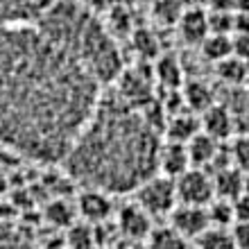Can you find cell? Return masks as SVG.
Listing matches in <instances>:
<instances>
[{
    "instance_id": "obj_1",
    "label": "cell",
    "mask_w": 249,
    "mask_h": 249,
    "mask_svg": "<svg viewBox=\"0 0 249 249\" xmlns=\"http://www.w3.org/2000/svg\"><path fill=\"white\" fill-rule=\"evenodd\" d=\"M102 91L36 20L0 25L2 147L30 161H64Z\"/></svg>"
},
{
    "instance_id": "obj_2",
    "label": "cell",
    "mask_w": 249,
    "mask_h": 249,
    "mask_svg": "<svg viewBox=\"0 0 249 249\" xmlns=\"http://www.w3.org/2000/svg\"><path fill=\"white\" fill-rule=\"evenodd\" d=\"M163 127L165 111L159 102L138 109L116 93H102L61 161L66 175L109 195L136 193L159 172Z\"/></svg>"
},
{
    "instance_id": "obj_3",
    "label": "cell",
    "mask_w": 249,
    "mask_h": 249,
    "mask_svg": "<svg viewBox=\"0 0 249 249\" xmlns=\"http://www.w3.org/2000/svg\"><path fill=\"white\" fill-rule=\"evenodd\" d=\"M36 23L102 86L116 82L123 72L124 64L116 39L105 27V20H98L84 5L72 0H53Z\"/></svg>"
},
{
    "instance_id": "obj_4",
    "label": "cell",
    "mask_w": 249,
    "mask_h": 249,
    "mask_svg": "<svg viewBox=\"0 0 249 249\" xmlns=\"http://www.w3.org/2000/svg\"><path fill=\"white\" fill-rule=\"evenodd\" d=\"M136 202L141 204L152 217H168L172 211H175V206L179 204L175 179L157 172V175L147 179L143 186H138Z\"/></svg>"
},
{
    "instance_id": "obj_5",
    "label": "cell",
    "mask_w": 249,
    "mask_h": 249,
    "mask_svg": "<svg viewBox=\"0 0 249 249\" xmlns=\"http://www.w3.org/2000/svg\"><path fill=\"white\" fill-rule=\"evenodd\" d=\"M177 186L179 204H197V206H206V204L215 197L213 190V177L209 170L204 168H188L184 175L175 179Z\"/></svg>"
},
{
    "instance_id": "obj_6",
    "label": "cell",
    "mask_w": 249,
    "mask_h": 249,
    "mask_svg": "<svg viewBox=\"0 0 249 249\" xmlns=\"http://www.w3.org/2000/svg\"><path fill=\"white\" fill-rule=\"evenodd\" d=\"M75 209L89 224H102L109 222V217L116 213L113 209V195L105 193L100 188H89L84 186V190L77 195Z\"/></svg>"
},
{
    "instance_id": "obj_7",
    "label": "cell",
    "mask_w": 249,
    "mask_h": 249,
    "mask_svg": "<svg viewBox=\"0 0 249 249\" xmlns=\"http://www.w3.org/2000/svg\"><path fill=\"white\" fill-rule=\"evenodd\" d=\"M116 229L123 238L131 240H147L152 231V215L138 202L123 204L116 211Z\"/></svg>"
},
{
    "instance_id": "obj_8",
    "label": "cell",
    "mask_w": 249,
    "mask_h": 249,
    "mask_svg": "<svg viewBox=\"0 0 249 249\" xmlns=\"http://www.w3.org/2000/svg\"><path fill=\"white\" fill-rule=\"evenodd\" d=\"M168 217H170V227L177 229L186 240L188 238L195 240L197 236H202L211 227L206 206H197V204H177Z\"/></svg>"
},
{
    "instance_id": "obj_9",
    "label": "cell",
    "mask_w": 249,
    "mask_h": 249,
    "mask_svg": "<svg viewBox=\"0 0 249 249\" xmlns=\"http://www.w3.org/2000/svg\"><path fill=\"white\" fill-rule=\"evenodd\" d=\"M53 5V0H0V25L34 23Z\"/></svg>"
},
{
    "instance_id": "obj_10",
    "label": "cell",
    "mask_w": 249,
    "mask_h": 249,
    "mask_svg": "<svg viewBox=\"0 0 249 249\" xmlns=\"http://www.w3.org/2000/svg\"><path fill=\"white\" fill-rule=\"evenodd\" d=\"M199 120H202V131L209 134L211 138H215L217 143L229 141L236 134V116L227 105L215 102L211 109H206L199 116Z\"/></svg>"
},
{
    "instance_id": "obj_11",
    "label": "cell",
    "mask_w": 249,
    "mask_h": 249,
    "mask_svg": "<svg viewBox=\"0 0 249 249\" xmlns=\"http://www.w3.org/2000/svg\"><path fill=\"white\" fill-rule=\"evenodd\" d=\"M177 32L181 36L186 46H193V48H199L202 41L206 39L211 34L209 30V12L204 7H193V9H184L181 18H179L177 25Z\"/></svg>"
},
{
    "instance_id": "obj_12",
    "label": "cell",
    "mask_w": 249,
    "mask_h": 249,
    "mask_svg": "<svg viewBox=\"0 0 249 249\" xmlns=\"http://www.w3.org/2000/svg\"><path fill=\"white\" fill-rule=\"evenodd\" d=\"M152 75H154V82L163 91L181 89L186 82L184 64H181V59L177 54H170V53H161L157 59L152 61Z\"/></svg>"
},
{
    "instance_id": "obj_13",
    "label": "cell",
    "mask_w": 249,
    "mask_h": 249,
    "mask_svg": "<svg viewBox=\"0 0 249 249\" xmlns=\"http://www.w3.org/2000/svg\"><path fill=\"white\" fill-rule=\"evenodd\" d=\"M188 168H193V165H190L186 143H175V141H165L163 138V145H161V152H159V172L170 179H177Z\"/></svg>"
},
{
    "instance_id": "obj_14",
    "label": "cell",
    "mask_w": 249,
    "mask_h": 249,
    "mask_svg": "<svg viewBox=\"0 0 249 249\" xmlns=\"http://www.w3.org/2000/svg\"><path fill=\"white\" fill-rule=\"evenodd\" d=\"M199 131H202L199 116L184 109V111H177L165 118L163 138L165 141H175V143H188L190 138H195Z\"/></svg>"
},
{
    "instance_id": "obj_15",
    "label": "cell",
    "mask_w": 249,
    "mask_h": 249,
    "mask_svg": "<svg viewBox=\"0 0 249 249\" xmlns=\"http://www.w3.org/2000/svg\"><path fill=\"white\" fill-rule=\"evenodd\" d=\"M213 190H215V197L220 199H229L233 202L236 197H240L245 193V172L236 165H222L213 170Z\"/></svg>"
},
{
    "instance_id": "obj_16",
    "label": "cell",
    "mask_w": 249,
    "mask_h": 249,
    "mask_svg": "<svg viewBox=\"0 0 249 249\" xmlns=\"http://www.w3.org/2000/svg\"><path fill=\"white\" fill-rule=\"evenodd\" d=\"M181 95H184V107L197 116H202L206 109H211L217 102L213 86L204 79H186L181 86Z\"/></svg>"
},
{
    "instance_id": "obj_17",
    "label": "cell",
    "mask_w": 249,
    "mask_h": 249,
    "mask_svg": "<svg viewBox=\"0 0 249 249\" xmlns=\"http://www.w3.org/2000/svg\"><path fill=\"white\" fill-rule=\"evenodd\" d=\"M188 157H190V165H195V168H209V165H215L217 157H220V143H217L215 138H211L209 134H204L199 131L195 138H190L188 143Z\"/></svg>"
},
{
    "instance_id": "obj_18",
    "label": "cell",
    "mask_w": 249,
    "mask_h": 249,
    "mask_svg": "<svg viewBox=\"0 0 249 249\" xmlns=\"http://www.w3.org/2000/svg\"><path fill=\"white\" fill-rule=\"evenodd\" d=\"M129 39H131V48H134V53L141 57V61H154L159 54L163 53L157 32L150 30V27H134V32L129 34Z\"/></svg>"
},
{
    "instance_id": "obj_19",
    "label": "cell",
    "mask_w": 249,
    "mask_h": 249,
    "mask_svg": "<svg viewBox=\"0 0 249 249\" xmlns=\"http://www.w3.org/2000/svg\"><path fill=\"white\" fill-rule=\"evenodd\" d=\"M75 215H77V209H75V204L68 197L57 195L46 206V220L57 229H68L75 222Z\"/></svg>"
},
{
    "instance_id": "obj_20",
    "label": "cell",
    "mask_w": 249,
    "mask_h": 249,
    "mask_svg": "<svg viewBox=\"0 0 249 249\" xmlns=\"http://www.w3.org/2000/svg\"><path fill=\"white\" fill-rule=\"evenodd\" d=\"M215 72L220 77V82H224L227 86H243L249 75V64L233 57V54H229L227 59L215 64Z\"/></svg>"
},
{
    "instance_id": "obj_21",
    "label": "cell",
    "mask_w": 249,
    "mask_h": 249,
    "mask_svg": "<svg viewBox=\"0 0 249 249\" xmlns=\"http://www.w3.org/2000/svg\"><path fill=\"white\" fill-rule=\"evenodd\" d=\"M147 249H188L186 238L179 233L177 229H172L170 224L168 227H152L150 236H147Z\"/></svg>"
},
{
    "instance_id": "obj_22",
    "label": "cell",
    "mask_w": 249,
    "mask_h": 249,
    "mask_svg": "<svg viewBox=\"0 0 249 249\" xmlns=\"http://www.w3.org/2000/svg\"><path fill=\"white\" fill-rule=\"evenodd\" d=\"M199 53L204 54V59L211 64L227 59L231 54V36L229 34H213L211 32L199 46Z\"/></svg>"
},
{
    "instance_id": "obj_23",
    "label": "cell",
    "mask_w": 249,
    "mask_h": 249,
    "mask_svg": "<svg viewBox=\"0 0 249 249\" xmlns=\"http://www.w3.org/2000/svg\"><path fill=\"white\" fill-rule=\"evenodd\" d=\"M181 14H184L181 0H154V5H152V18L159 25L175 27L181 18Z\"/></svg>"
},
{
    "instance_id": "obj_24",
    "label": "cell",
    "mask_w": 249,
    "mask_h": 249,
    "mask_svg": "<svg viewBox=\"0 0 249 249\" xmlns=\"http://www.w3.org/2000/svg\"><path fill=\"white\" fill-rule=\"evenodd\" d=\"M206 211H209L211 227H222V229H229L231 224L236 222V215H233V202H229V199L213 197V199L206 204Z\"/></svg>"
},
{
    "instance_id": "obj_25",
    "label": "cell",
    "mask_w": 249,
    "mask_h": 249,
    "mask_svg": "<svg viewBox=\"0 0 249 249\" xmlns=\"http://www.w3.org/2000/svg\"><path fill=\"white\" fill-rule=\"evenodd\" d=\"M105 27L109 30L113 39H123V36H129L134 32L131 27V14L124 9V7H109V16L105 20Z\"/></svg>"
},
{
    "instance_id": "obj_26",
    "label": "cell",
    "mask_w": 249,
    "mask_h": 249,
    "mask_svg": "<svg viewBox=\"0 0 249 249\" xmlns=\"http://www.w3.org/2000/svg\"><path fill=\"white\" fill-rule=\"evenodd\" d=\"M195 240H197V249H236L231 231L222 229V227H209Z\"/></svg>"
},
{
    "instance_id": "obj_27",
    "label": "cell",
    "mask_w": 249,
    "mask_h": 249,
    "mask_svg": "<svg viewBox=\"0 0 249 249\" xmlns=\"http://www.w3.org/2000/svg\"><path fill=\"white\" fill-rule=\"evenodd\" d=\"M68 249H93L95 247V231H93V224L89 222H72L68 227Z\"/></svg>"
},
{
    "instance_id": "obj_28",
    "label": "cell",
    "mask_w": 249,
    "mask_h": 249,
    "mask_svg": "<svg viewBox=\"0 0 249 249\" xmlns=\"http://www.w3.org/2000/svg\"><path fill=\"white\" fill-rule=\"evenodd\" d=\"M0 249H39L32 240H27L18 229L0 220Z\"/></svg>"
},
{
    "instance_id": "obj_29",
    "label": "cell",
    "mask_w": 249,
    "mask_h": 249,
    "mask_svg": "<svg viewBox=\"0 0 249 249\" xmlns=\"http://www.w3.org/2000/svg\"><path fill=\"white\" fill-rule=\"evenodd\" d=\"M229 154H231V163L240 168L243 172H249V134H240V136L233 138Z\"/></svg>"
},
{
    "instance_id": "obj_30",
    "label": "cell",
    "mask_w": 249,
    "mask_h": 249,
    "mask_svg": "<svg viewBox=\"0 0 249 249\" xmlns=\"http://www.w3.org/2000/svg\"><path fill=\"white\" fill-rule=\"evenodd\" d=\"M231 54L249 64V34H231Z\"/></svg>"
},
{
    "instance_id": "obj_31",
    "label": "cell",
    "mask_w": 249,
    "mask_h": 249,
    "mask_svg": "<svg viewBox=\"0 0 249 249\" xmlns=\"http://www.w3.org/2000/svg\"><path fill=\"white\" fill-rule=\"evenodd\" d=\"M229 231L236 249H249V222H233Z\"/></svg>"
},
{
    "instance_id": "obj_32",
    "label": "cell",
    "mask_w": 249,
    "mask_h": 249,
    "mask_svg": "<svg viewBox=\"0 0 249 249\" xmlns=\"http://www.w3.org/2000/svg\"><path fill=\"white\" fill-rule=\"evenodd\" d=\"M233 215L236 222H249V193H243L233 199Z\"/></svg>"
},
{
    "instance_id": "obj_33",
    "label": "cell",
    "mask_w": 249,
    "mask_h": 249,
    "mask_svg": "<svg viewBox=\"0 0 249 249\" xmlns=\"http://www.w3.org/2000/svg\"><path fill=\"white\" fill-rule=\"evenodd\" d=\"M118 249H147V243L145 240H131V238H123Z\"/></svg>"
},
{
    "instance_id": "obj_34",
    "label": "cell",
    "mask_w": 249,
    "mask_h": 249,
    "mask_svg": "<svg viewBox=\"0 0 249 249\" xmlns=\"http://www.w3.org/2000/svg\"><path fill=\"white\" fill-rule=\"evenodd\" d=\"M184 9H193V7H204L209 5V0H181Z\"/></svg>"
},
{
    "instance_id": "obj_35",
    "label": "cell",
    "mask_w": 249,
    "mask_h": 249,
    "mask_svg": "<svg viewBox=\"0 0 249 249\" xmlns=\"http://www.w3.org/2000/svg\"><path fill=\"white\" fill-rule=\"evenodd\" d=\"M2 190H5V177L0 175V193H2Z\"/></svg>"
}]
</instances>
